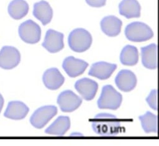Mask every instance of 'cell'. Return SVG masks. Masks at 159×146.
I'll return each mask as SVG.
<instances>
[{"instance_id": "21", "label": "cell", "mask_w": 159, "mask_h": 146, "mask_svg": "<svg viewBox=\"0 0 159 146\" xmlns=\"http://www.w3.org/2000/svg\"><path fill=\"white\" fill-rule=\"evenodd\" d=\"M8 13L14 19H20L27 15L29 4L24 0H12L7 7Z\"/></svg>"}, {"instance_id": "11", "label": "cell", "mask_w": 159, "mask_h": 146, "mask_svg": "<svg viewBox=\"0 0 159 146\" xmlns=\"http://www.w3.org/2000/svg\"><path fill=\"white\" fill-rule=\"evenodd\" d=\"M88 66V64L86 62L71 56L66 57L62 64L63 68L65 72L71 78L76 77L83 73Z\"/></svg>"}, {"instance_id": "10", "label": "cell", "mask_w": 159, "mask_h": 146, "mask_svg": "<svg viewBox=\"0 0 159 146\" xmlns=\"http://www.w3.org/2000/svg\"><path fill=\"white\" fill-rule=\"evenodd\" d=\"M75 87L83 99L90 101L95 96L98 89V84L94 80L84 78L78 80Z\"/></svg>"}, {"instance_id": "8", "label": "cell", "mask_w": 159, "mask_h": 146, "mask_svg": "<svg viewBox=\"0 0 159 146\" xmlns=\"http://www.w3.org/2000/svg\"><path fill=\"white\" fill-rule=\"evenodd\" d=\"M81 103L82 99L70 90L61 92L57 98V103L61 110L66 112L75 111L81 105Z\"/></svg>"}, {"instance_id": "2", "label": "cell", "mask_w": 159, "mask_h": 146, "mask_svg": "<svg viewBox=\"0 0 159 146\" xmlns=\"http://www.w3.org/2000/svg\"><path fill=\"white\" fill-rule=\"evenodd\" d=\"M91 43V35L82 28L74 29L68 36V45L70 48L76 52H83L87 50Z\"/></svg>"}, {"instance_id": "4", "label": "cell", "mask_w": 159, "mask_h": 146, "mask_svg": "<svg viewBox=\"0 0 159 146\" xmlns=\"http://www.w3.org/2000/svg\"><path fill=\"white\" fill-rule=\"evenodd\" d=\"M122 97L111 85L102 87L101 96L98 101V106L100 109H110L116 110L121 104Z\"/></svg>"}, {"instance_id": "6", "label": "cell", "mask_w": 159, "mask_h": 146, "mask_svg": "<svg viewBox=\"0 0 159 146\" xmlns=\"http://www.w3.org/2000/svg\"><path fill=\"white\" fill-rule=\"evenodd\" d=\"M57 113V108L54 106H45L37 109L30 119L31 124L38 129L42 128Z\"/></svg>"}, {"instance_id": "3", "label": "cell", "mask_w": 159, "mask_h": 146, "mask_svg": "<svg viewBox=\"0 0 159 146\" xmlns=\"http://www.w3.org/2000/svg\"><path fill=\"white\" fill-rule=\"evenodd\" d=\"M125 35L128 40L140 42L152 38L153 32L146 24L141 22H134L128 24L125 27Z\"/></svg>"}, {"instance_id": "22", "label": "cell", "mask_w": 159, "mask_h": 146, "mask_svg": "<svg viewBox=\"0 0 159 146\" xmlns=\"http://www.w3.org/2000/svg\"><path fill=\"white\" fill-rule=\"evenodd\" d=\"M120 62L127 66H133L137 64L139 60V52L137 48L130 45L124 47L120 55Z\"/></svg>"}, {"instance_id": "7", "label": "cell", "mask_w": 159, "mask_h": 146, "mask_svg": "<svg viewBox=\"0 0 159 146\" xmlns=\"http://www.w3.org/2000/svg\"><path fill=\"white\" fill-rule=\"evenodd\" d=\"M20 54L19 50L11 46H4L0 50V67L12 69L20 62Z\"/></svg>"}, {"instance_id": "9", "label": "cell", "mask_w": 159, "mask_h": 146, "mask_svg": "<svg viewBox=\"0 0 159 146\" xmlns=\"http://www.w3.org/2000/svg\"><path fill=\"white\" fill-rule=\"evenodd\" d=\"M42 46L50 53L60 51L64 47L63 34L53 29L48 30Z\"/></svg>"}, {"instance_id": "17", "label": "cell", "mask_w": 159, "mask_h": 146, "mask_svg": "<svg viewBox=\"0 0 159 146\" xmlns=\"http://www.w3.org/2000/svg\"><path fill=\"white\" fill-rule=\"evenodd\" d=\"M29 107L20 101H10L4 112V116L14 119L20 120L24 119L29 112Z\"/></svg>"}, {"instance_id": "23", "label": "cell", "mask_w": 159, "mask_h": 146, "mask_svg": "<svg viewBox=\"0 0 159 146\" xmlns=\"http://www.w3.org/2000/svg\"><path fill=\"white\" fill-rule=\"evenodd\" d=\"M142 126L147 133L157 132V116L148 111L144 115L139 117Z\"/></svg>"}, {"instance_id": "14", "label": "cell", "mask_w": 159, "mask_h": 146, "mask_svg": "<svg viewBox=\"0 0 159 146\" xmlns=\"http://www.w3.org/2000/svg\"><path fill=\"white\" fill-rule=\"evenodd\" d=\"M65 78L56 68L48 69L43 75V81L45 86L52 90L57 89L64 83Z\"/></svg>"}, {"instance_id": "15", "label": "cell", "mask_w": 159, "mask_h": 146, "mask_svg": "<svg viewBox=\"0 0 159 146\" xmlns=\"http://www.w3.org/2000/svg\"><path fill=\"white\" fill-rule=\"evenodd\" d=\"M122 22L120 19L114 16L104 17L101 21L102 31L109 37H115L119 34Z\"/></svg>"}, {"instance_id": "5", "label": "cell", "mask_w": 159, "mask_h": 146, "mask_svg": "<svg viewBox=\"0 0 159 146\" xmlns=\"http://www.w3.org/2000/svg\"><path fill=\"white\" fill-rule=\"evenodd\" d=\"M19 35L24 42L28 43H35L40 39L41 29L32 20H27L19 25Z\"/></svg>"}, {"instance_id": "1", "label": "cell", "mask_w": 159, "mask_h": 146, "mask_svg": "<svg viewBox=\"0 0 159 146\" xmlns=\"http://www.w3.org/2000/svg\"><path fill=\"white\" fill-rule=\"evenodd\" d=\"M91 121L93 129L98 134L103 136H114L119 133L120 122L113 114L99 113Z\"/></svg>"}, {"instance_id": "20", "label": "cell", "mask_w": 159, "mask_h": 146, "mask_svg": "<svg viewBox=\"0 0 159 146\" xmlns=\"http://www.w3.org/2000/svg\"><path fill=\"white\" fill-rule=\"evenodd\" d=\"M70 127V119L68 116H59L45 132L48 134L63 135Z\"/></svg>"}, {"instance_id": "25", "label": "cell", "mask_w": 159, "mask_h": 146, "mask_svg": "<svg viewBox=\"0 0 159 146\" xmlns=\"http://www.w3.org/2000/svg\"><path fill=\"white\" fill-rule=\"evenodd\" d=\"M106 0H86V3L91 7H101L106 4Z\"/></svg>"}, {"instance_id": "12", "label": "cell", "mask_w": 159, "mask_h": 146, "mask_svg": "<svg viewBox=\"0 0 159 146\" xmlns=\"http://www.w3.org/2000/svg\"><path fill=\"white\" fill-rule=\"evenodd\" d=\"M115 83L119 89L128 92L135 87L137 78L132 71L128 70H122L117 75Z\"/></svg>"}, {"instance_id": "19", "label": "cell", "mask_w": 159, "mask_h": 146, "mask_svg": "<svg viewBox=\"0 0 159 146\" xmlns=\"http://www.w3.org/2000/svg\"><path fill=\"white\" fill-rule=\"evenodd\" d=\"M119 13L127 19L140 16V5L137 0H122L119 5Z\"/></svg>"}, {"instance_id": "26", "label": "cell", "mask_w": 159, "mask_h": 146, "mask_svg": "<svg viewBox=\"0 0 159 146\" xmlns=\"http://www.w3.org/2000/svg\"><path fill=\"white\" fill-rule=\"evenodd\" d=\"M3 104H4V98H3L2 96L0 94V112H1V110H2Z\"/></svg>"}, {"instance_id": "16", "label": "cell", "mask_w": 159, "mask_h": 146, "mask_svg": "<svg viewBox=\"0 0 159 146\" xmlns=\"http://www.w3.org/2000/svg\"><path fill=\"white\" fill-rule=\"evenodd\" d=\"M33 14L43 25H46L52 19L53 10L48 2L42 0L34 4Z\"/></svg>"}, {"instance_id": "13", "label": "cell", "mask_w": 159, "mask_h": 146, "mask_svg": "<svg viewBox=\"0 0 159 146\" xmlns=\"http://www.w3.org/2000/svg\"><path fill=\"white\" fill-rule=\"evenodd\" d=\"M116 68V64L99 62L92 65L88 74L100 80H106L111 76Z\"/></svg>"}, {"instance_id": "18", "label": "cell", "mask_w": 159, "mask_h": 146, "mask_svg": "<svg viewBox=\"0 0 159 146\" xmlns=\"http://www.w3.org/2000/svg\"><path fill=\"white\" fill-rule=\"evenodd\" d=\"M142 62L143 65L149 69L157 67V46L152 43L141 48Z\"/></svg>"}, {"instance_id": "24", "label": "cell", "mask_w": 159, "mask_h": 146, "mask_svg": "<svg viewBox=\"0 0 159 146\" xmlns=\"http://www.w3.org/2000/svg\"><path fill=\"white\" fill-rule=\"evenodd\" d=\"M146 101L148 105L154 110H157V91L153 89L148 96L147 98Z\"/></svg>"}]
</instances>
